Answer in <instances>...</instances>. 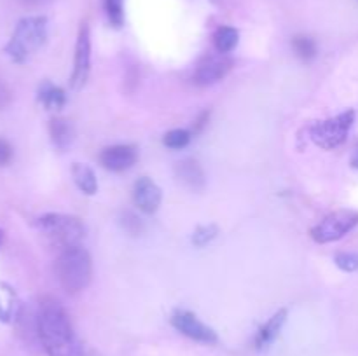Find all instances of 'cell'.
I'll return each instance as SVG.
<instances>
[{"label":"cell","instance_id":"cell-1","mask_svg":"<svg viewBox=\"0 0 358 356\" xmlns=\"http://www.w3.org/2000/svg\"><path fill=\"white\" fill-rule=\"evenodd\" d=\"M37 335L49 356H83L69 314L52 297H44L38 304Z\"/></svg>","mask_w":358,"mask_h":356},{"label":"cell","instance_id":"cell-24","mask_svg":"<svg viewBox=\"0 0 358 356\" xmlns=\"http://www.w3.org/2000/svg\"><path fill=\"white\" fill-rule=\"evenodd\" d=\"M122 227H124V230H128L129 234H133V236H136V234H140L143 230L142 220L129 212L122 215Z\"/></svg>","mask_w":358,"mask_h":356},{"label":"cell","instance_id":"cell-30","mask_svg":"<svg viewBox=\"0 0 358 356\" xmlns=\"http://www.w3.org/2000/svg\"><path fill=\"white\" fill-rule=\"evenodd\" d=\"M2 241H3V234H2V230H0V246H2Z\"/></svg>","mask_w":358,"mask_h":356},{"label":"cell","instance_id":"cell-16","mask_svg":"<svg viewBox=\"0 0 358 356\" xmlns=\"http://www.w3.org/2000/svg\"><path fill=\"white\" fill-rule=\"evenodd\" d=\"M72 177L73 181H76L77 187L87 195H93L96 194L98 191V181L96 177H94L93 170L86 164H80V163H73L72 166Z\"/></svg>","mask_w":358,"mask_h":356},{"label":"cell","instance_id":"cell-13","mask_svg":"<svg viewBox=\"0 0 358 356\" xmlns=\"http://www.w3.org/2000/svg\"><path fill=\"white\" fill-rule=\"evenodd\" d=\"M287 309H280L259 328L257 335H255V348L257 349H266L269 344L275 342V339L278 337L280 332H282L283 325L287 321Z\"/></svg>","mask_w":358,"mask_h":356},{"label":"cell","instance_id":"cell-4","mask_svg":"<svg viewBox=\"0 0 358 356\" xmlns=\"http://www.w3.org/2000/svg\"><path fill=\"white\" fill-rule=\"evenodd\" d=\"M37 227L52 244L62 250L77 246L86 234L84 223L77 216L63 213H48L37 218Z\"/></svg>","mask_w":358,"mask_h":356},{"label":"cell","instance_id":"cell-14","mask_svg":"<svg viewBox=\"0 0 358 356\" xmlns=\"http://www.w3.org/2000/svg\"><path fill=\"white\" fill-rule=\"evenodd\" d=\"M49 135H51V142L58 149H66L72 145L73 138H76L72 122L63 117H52L49 121Z\"/></svg>","mask_w":358,"mask_h":356},{"label":"cell","instance_id":"cell-3","mask_svg":"<svg viewBox=\"0 0 358 356\" xmlns=\"http://www.w3.org/2000/svg\"><path fill=\"white\" fill-rule=\"evenodd\" d=\"M59 285L69 293H79L91 283L93 262L80 244L62 250L55 264Z\"/></svg>","mask_w":358,"mask_h":356},{"label":"cell","instance_id":"cell-29","mask_svg":"<svg viewBox=\"0 0 358 356\" xmlns=\"http://www.w3.org/2000/svg\"><path fill=\"white\" fill-rule=\"evenodd\" d=\"M23 2H27V3H41V2H45V0H23Z\"/></svg>","mask_w":358,"mask_h":356},{"label":"cell","instance_id":"cell-20","mask_svg":"<svg viewBox=\"0 0 358 356\" xmlns=\"http://www.w3.org/2000/svg\"><path fill=\"white\" fill-rule=\"evenodd\" d=\"M189 142H191V133L187 129H171L163 138L164 145L173 150L184 149V147L189 145Z\"/></svg>","mask_w":358,"mask_h":356},{"label":"cell","instance_id":"cell-15","mask_svg":"<svg viewBox=\"0 0 358 356\" xmlns=\"http://www.w3.org/2000/svg\"><path fill=\"white\" fill-rule=\"evenodd\" d=\"M38 101L44 105L48 110H59L63 108L66 101V94L62 87L55 86L51 82H42L41 87H38Z\"/></svg>","mask_w":358,"mask_h":356},{"label":"cell","instance_id":"cell-17","mask_svg":"<svg viewBox=\"0 0 358 356\" xmlns=\"http://www.w3.org/2000/svg\"><path fill=\"white\" fill-rule=\"evenodd\" d=\"M238 40H240V34L233 27L217 28L215 35H213V44H215L217 52H222V54L233 51L238 45Z\"/></svg>","mask_w":358,"mask_h":356},{"label":"cell","instance_id":"cell-25","mask_svg":"<svg viewBox=\"0 0 358 356\" xmlns=\"http://www.w3.org/2000/svg\"><path fill=\"white\" fill-rule=\"evenodd\" d=\"M13 159V147L6 142V140L0 138V166H6Z\"/></svg>","mask_w":358,"mask_h":356},{"label":"cell","instance_id":"cell-11","mask_svg":"<svg viewBox=\"0 0 358 356\" xmlns=\"http://www.w3.org/2000/svg\"><path fill=\"white\" fill-rule=\"evenodd\" d=\"M133 201L138 206V209L150 215V213H156L157 208L161 206L163 192L157 187L156 181H152L147 177H142L133 185Z\"/></svg>","mask_w":358,"mask_h":356},{"label":"cell","instance_id":"cell-23","mask_svg":"<svg viewBox=\"0 0 358 356\" xmlns=\"http://www.w3.org/2000/svg\"><path fill=\"white\" fill-rule=\"evenodd\" d=\"M336 265L345 272L358 271V251H341L334 257Z\"/></svg>","mask_w":358,"mask_h":356},{"label":"cell","instance_id":"cell-12","mask_svg":"<svg viewBox=\"0 0 358 356\" xmlns=\"http://www.w3.org/2000/svg\"><path fill=\"white\" fill-rule=\"evenodd\" d=\"M175 175H177L178 181H182L191 191H203L205 188V171L196 159H184L177 163Z\"/></svg>","mask_w":358,"mask_h":356},{"label":"cell","instance_id":"cell-7","mask_svg":"<svg viewBox=\"0 0 358 356\" xmlns=\"http://www.w3.org/2000/svg\"><path fill=\"white\" fill-rule=\"evenodd\" d=\"M91 70V35L86 23L79 28L76 42V54H73V70L70 77V86L80 89L86 84Z\"/></svg>","mask_w":358,"mask_h":356},{"label":"cell","instance_id":"cell-8","mask_svg":"<svg viewBox=\"0 0 358 356\" xmlns=\"http://www.w3.org/2000/svg\"><path fill=\"white\" fill-rule=\"evenodd\" d=\"M171 325H173L180 334L192 339V341L203 342V344H215V342L219 341L215 330L210 328L208 325L203 323V321L199 320L196 314H192L191 311H175L173 316H171Z\"/></svg>","mask_w":358,"mask_h":356},{"label":"cell","instance_id":"cell-27","mask_svg":"<svg viewBox=\"0 0 358 356\" xmlns=\"http://www.w3.org/2000/svg\"><path fill=\"white\" fill-rule=\"evenodd\" d=\"M208 117H210V112H203V114L199 115L198 121H196V124H194V133L201 131L203 126H205L206 122H208Z\"/></svg>","mask_w":358,"mask_h":356},{"label":"cell","instance_id":"cell-5","mask_svg":"<svg viewBox=\"0 0 358 356\" xmlns=\"http://www.w3.org/2000/svg\"><path fill=\"white\" fill-rule=\"evenodd\" d=\"M353 122H355V112L346 110L343 114L336 115V117H331L327 121L317 122L315 126H311L310 136L315 145H318L320 149H338L348 138V133L352 129Z\"/></svg>","mask_w":358,"mask_h":356},{"label":"cell","instance_id":"cell-18","mask_svg":"<svg viewBox=\"0 0 358 356\" xmlns=\"http://www.w3.org/2000/svg\"><path fill=\"white\" fill-rule=\"evenodd\" d=\"M16 309V293L9 285L0 283V321H10Z\"/></svg>","mask_w":358,"mask_h":356},{"label":"cell","instance_id":"cell-28","mask_svg":"<svg viewBox=\"0 0 358 356\" xmlns=\"http://www.w3.org/2000/svg\"><path fill=\"white\" fill-rule=\"evenodd\" d=\"M352 164H353V168H357L358 170V150L355 154H353V157H352Z\"/></svg>","mask_w":358,"mask_h":356},{"label":"cell","instance_id":"cell-2","mask_svg":"<svg viewBox=\"0 0 358 356\" xmlns=\"http://www.w3.org/2000/svg\"><path fill=\"white\" fill-rule=\"evenodd\" d=\"M48 40V20L44 16L23 17L14 28L3 51L10 61L24 63Z\"/></svg>","mask_w":358,"mask_h":356},{"label":"cell","instance_id":"cell-22","mask_svg":"<svg viewBox=\"0 0 358 356\" xmlns=\"http://www.w3.org/2000/svg\"><path fill=\"white\" fill-rule=\"evenodd\" d=\"M103 3L108 21H110L115 28L121 27V24L124 23V3H122V0H103Z\"/></svg>","mask_w":358,"mask_h":356},{"label":"cell","instance_id":"cell-10","mask_svg":"<svg viewBox=\"0 0 358 356\" xmlns=\"http://www.w3.org/2000/svg\"><path fill=\"white\" fill-rule=\"evenodd\" d=\"M138 159V150L133 145H112L101 150L100 163L103 164L105 170L121 173V171L129 170Z\"/></svg>","mask_w":358,"mask_h":356},{"label":"cell","instance_id":"cell-21","mask_svg":"<svg viewBox=\"0 0 358 356\" xmlns=\"http://www.w3.org/2000/svg\"><path fill=\"white\" fill-rule=\"evenodd\" d=\"M217 234H219V227L215 225V223H208V225H199L198 229L194 230V234H192V244H196V246H206L208 243H212L213 239L217 237Z\"/></svg>","mask_w":358,"mask_h":356},{"label":"cell","instance_id":"cell-19","mask_svg":"<svg viewBox=\"0 0 358 356\" xmlns=\"http://www.w3.org/2000/svg\"><path fill=\"white\" fill-rule=\"evenodd\" d=\"M292 47L296 54L304 61H310L317 56V42L308 35H296L292 38Z\"/></svg>","mask_w":358,"mask_h":356},{"label":"cell","instance_id":"cell-6","mask_svg":"<svg viewBox=\"0 0 358 356\" xmlns=\"http://www.w3.org/2000/svg\"><path fill=\"white\" fill-rule=\"evenodd\" d=\"M357 225L358 212H353V209H339V212H334L325 216L320 223H317L311 229V237L320 244L332 243V241L341 239L346 234L352 232Z\"/></svg>","mask_w":358,"mask_h":356},{"label":"cell","instance_id":"cell-26","mask_svg":"<svg viewBox=\"0 0 358 356\" xmlns=\"http://www.w3.org/2000/svg\"><path fill=\"white\" fill-rule=\"evenodd\" d=\"M9 100H10L9 89H7V87L0 82V108L6 107V105L9 103Z\"/></svg>","mask_w":358,"mask_h":356},{"label":"cell","instance_id":"cell-9","mask_svg":"<svg viewBox=\"0 0 358 356\" xmlns=\"http://www.w3.org/2000/svg\"><path fill=\"white\" fill-rule=\"evenodd\" d=\"M233 68V59L227 54H210L205 56L201 61L198 63L194 72V82L198 86H210L219 80H222L227 73Z\"/></svg>","mask_w":358,"mask_h":356}]
</instances>
